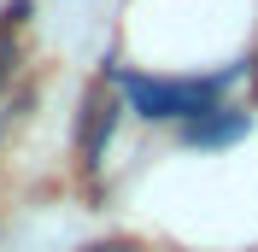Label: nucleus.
I'll return each mask as SVG.
<instances>
[{
    "instance_id": "obj_3",
    "label": "nucleus",
    "mask_w": 258,
    "mask_h": 252,
    "mask_svg": "<svg viewBox=\"0 0 258 252\" xmlns=\"http://www.w3.org/2000/svg\"><path fill=\"white\" fill-rule=\"evenodd\" d=\"M235 135H246V111H211V117L188 123L194 147H223V141H235Z\"/></svg>"
},
{
    "instance_id": "obj_4",
    "label": "nucleus",
    "mask_w": 258,
    "mask_h": 252,
    "mask_svg": "<svg viewBox=\"0 0 258 252\" xmlns=\"http://www.w3.org/2000/svg\"><path fill=\"white\" fill-rule=\"evenodd\" d=\"M6 71H12V41L0 35V82H6Z\"/></svg>"
},
{
    "instance_id": "obj_1",
    "label": "nucleus",
    "mask_w": 258,
    "mask_h": 252,
    "mask_svg": "<svg viewBox=\"0 0 258 252\" xmlns=\"http://www.w3.org/2000/svg\"><path fill=\"white\" fill-rule=\"evenodd\" d=\"M217 88H223V77L211 82H153V77H123V94L135 100V111L141 117H188V123H200V117H211V100H217Z\"/></svg>"
},
{
    "instance_id": "obj_2",
    "label": "nucleus",
    "mask_w": 258,
    "mask_h": 252,
    "mask_svg": "<svg viewBox=\"0 0 258 252\" xmlns=\"http://www.w3.org/2000/svg\"><path fill=\"white\" fill-rule=\"evenodd\" d=\"M112 129H117V100L106 94V88H94V94L82 100V164H100Z\"/></svg>"
},
{
    "instance_id": "obj_5",
    "label": "nucleus",
    "mask_w": 258,
    "mask_h": 252,
    "mask_svg": "<svg viewBox=\"0 0 258 252\" xmlns=\"http://www.w3.org/2000/svg\"><path fill=\"white\" fill-rule=\"evenodd\" d=\"M82 252H135L129 240H106V246H82Z\"/></svg>"
}]
</instances>
